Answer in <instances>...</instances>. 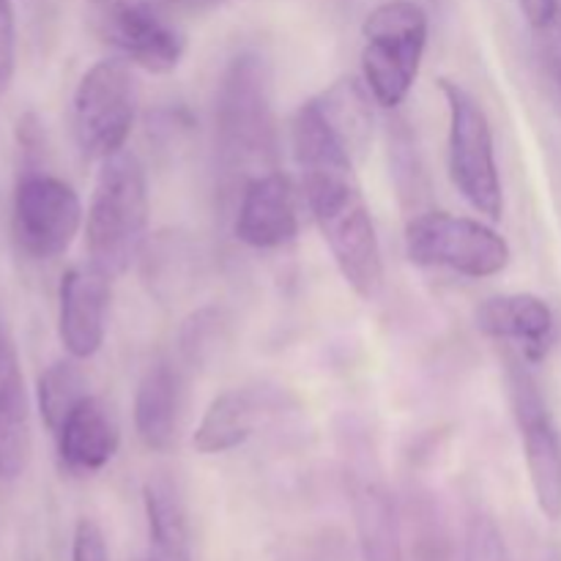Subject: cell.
<instances>
[{
	"label": "cell",
	"instance_id": "obj_1",
	"mask_svg": "<svg viewBox=\"0 0 561 561\" xmlns=\"http://www.w3.org/2000/svg\"><path fill=\"white\" fill-rule=\"evenodd\" d=\"M214 135L225 186H244L274 170L277 121H274L272 66L261 53H239L225 69L214 107Z\"/></svg>",
	"mask_w": 561,
	"mask_h": 561
},
{
	"label": "cell",
	"instance_id": "obj_2",
	"mask_svg": "<svg viewBox=\"0 0 561 561\" xmlns=\"http://www.w3.org/2000/svg\"><path fill=\"white\" fill-rule=\"evenodd\" d=\"M299 170L305 201L340 274L359 299L376 301L383 290V252L354 168L312 164Z\"/></svg>",
	"mask_w": 561,
	"mask_h": 561
},
{
	"label": "cell",
	"instance_id": "obj_3",
	"mask_svg": "<svg viewBox=\"0 0 561 561\" xmlns=\"http://www.w3.org/2000/svg\"><path fill=\"white\" fill-rule=\"evenodd\" d=\"M148 181L140 159L118 151L102 159L85 214L88 255L110 277L126 272L148 241Z\"/></svg>",
	"mask_w": 561,
	"mask_h": 561
},
{
	"label": "cell",
	"instance_id": "obj_4",
	"mask_svg": "<svg viewBox=\"0 0 561 561\" xmlns=\"http://www.w3.org/2000/svg\"><path fill=\"white\" fill-rule=\"evenodd\" d=\"M425 9L414 0H387L362 25V77L381 107H398L420 77L427 49Z\"/></svg>",
	"mask_w": 561,
	"mask_h": 561
},
{
	"label": "cell",
	"instance_id": "obj_5",
	"mask_svg": "<svg viewBox=\"0 0 561 561\" xmlns=\"http://www.w3.org/2000/svg\"><path fill=\"white\" fill-rule=\"evenodd\" d=\"M449 110L447 162L449 179L474 211L502 219L504 190L496 164L493 129L485 110L463 85L453 80L438 82Z\"/></svg>",
	"mask_w": 561,
	"mask_h": 561
},
{
	"label": "cell",
	"instance_id": "obj_6",
	"mask_svg": "<svg viewBox=\"0 0 561 561\" xmlns=\"http://www.w3.org/2000/svg\"><path fill=\"white\" fill-rule=\"evenodd\" d=\"M405 255L425 268H449L471 279L496 277L513 261L507 239L491 225L447 211H427L405 225Z\"/></svg>",
	"mask_w": 561,
	"mask_h": 561
},
{
	"label": "cell",
	"instance_id": "obj_7",
	"mask_svg": "<svg viewBox=\"0 0 561 561\" xmlns=\"http://www.w3.org/2000/svg\"><path fill=\"white\" fill-rule=\"evenodd\" d=\"M140 102V88L124 58L93 64L77 82L71 99V129L80 151L91 159H107L124 151Z\"/></svg>",
	"mask_w": 561,
	"mask_h": 561
},
{
	"label": "cell",
	"instance_id": "obj_8",
	"mask_svg": "<svg viewBox=\"0 0 561 561\" xmlns=\"http://www.w3.org/2000/svg\"><path fill=\"white\" fill-rule=\"evenodd\" d=\"M82 228V203L64 179L49 173H25L14 190L11 230L31 261H55L64 255Z\"/></svg>",
	"mask_w": 561,
	"mask_h": 561
},
{
	"label": "cell",
	"instance_id": "obj_9",
	"mask_svg": "<svg viewBox=\"0 0 561 561\" xmlns=\"http://www.w3.org/2000/svg\"><path fill=\"white\" fill-rule=\"evenodd\" d=\"M507 383L537 507L548 520H561V436L535 378L518 362L507 365Z\"/></svg>",
	"mask_w": 561,
	"mask_h": 561
},
{
	"label": "cell",
	"instance_id": "obj_10",
	"mask_svg": "<svg viewBox=\"0 0 561 561\" xmlns=\"http://www.w3.org/2000/svg\"><path fill=\"white\" fill-rule=\"evenodd\" d=\"M93 27L126 64L151 75H170L184 58V33L164 20L151 0H124L96 9Z\"/></svg>",
	"mask_w": 561,
	"mask_h": 561
},
{
	"label": "cell",
	"instance_id": "obj_11",
	"mask_svg": "<svg viewBox=\"0 0 561 561\" xmlns=\"http://www.w3.org/2000/svg\"><path fill=\"white\" fill-rule=\"evenodd\" d=\"M113 277L99 266H75L58 290V334L71 359H91L107 334Z\"/></svg>",
	"mask_w": 561,
	"mask_h": 561
},
{
	"label": "cell",
	"instance_id": "obj_12",
	"mask_svg": "<svg viewBox=\"0 0 561 561\" xmlns=\"http://www.w3.org/2000/svg\"><path fill=\"white\" fill-rule=\"evenodd\" d=\"M233 233L252 250H277L296 239L299 201L288 175L268 170L241 186Z\"/></svg>",
	"mask_w": 561,
	"mask_h": 561
},
{
	"label": "cell",
	"instance_id": "obj_13",
	"mask_svg": "<svg viewBox=\"0 0 561 561\" xmlns=\"http://www.w3.org/2000/svg\"><path fill=\"white\" fill-rule=\"evenodd\" d=\"M186 422V373L173 362H157L146 370L135 394V431L153 453L179 444Z\"/></svg>",
	"mask_w": 561,
	"mask_h": 561
},
{
	"label": "cell",
	"instance_id": "obj_14",
	"mask_svg": "<svg viewBox=\"0 0 561 561\" xmlns=\"http://www.w3.org/2000/svg\"><path fill=\"white\" fill-rule=\"evenodd\" d=\"M474 323L485 337L518 343L526 362H542L553 343V310L535 294H504L482 301Z\"/></svg>",
	"mask_w": 561,
	"mask_h": 561
},
{
	"label": "cell",
	"instance_id": "obj_15",
	"mask_svg": "<svg viewBox=\"0 0 561 561\" xmlns=\"http://www.w3.org/2000/svg\"><path fill=\"white\" fill-rule=\"evenodd\" d=\"M31 409L11 334L0 316V480H16L31 463Z\"/></svg>",
	"mask_w": 561,
	"mask_h": 561
},
{
	"label": "cell",
	"instance_id": "obj_16",
	"mask_svg": "<svg viewBox=\"0 0 561 561\" xmlns=\"http://www.w3.org/2000/svg\"><path fill=\"white\" fill-rule=\"evenodd\" d=\"M140 268L148 294L162 305H173L195 294L206 274V255L192 236L168 230L142 244Z\"/></svg>",
	"mask_w": 561,
	"mask_h": 561
},
{
	"label": "cell",
	"instance_id": "obj_17",
	"mask_svg": "<svg viewBox=\"0 0 561 561\" xmlns=\"http://www.w3.org/2000/svg\"><path fill=\"white\" fill-rule=\"evenodd\" d=\"M58 438V455L71 471L91 474L115 458L121 444V427L115 411L96 394H88L64 420Z\"/></svg>",
	"mask_w": 561,
	"mask_h": 561
},
{
	"label": "cell",
	"instance_id": "obj_18",
	"mask_svg": "<svg viewBox=\"0 0 561 561\" xmlns=\"http://www.w3.org/2000/svg\"><path fill=\"white\" fill-rule=\"evenodd\" d=\"M268 392L263 389H228L203 414L192 447L201 455H222L241 447L268 414Z\"/></svg>",
	"mask_w": 561,
	"mask_h": 561
},
{
	"label": "cell",
	"instance_id": "obj_19",
	"mask_svg": "<svg viewBox=\"0 0 561 561\" xmlns=\"http://www.w3.org/2000/svg\"><path fill=\"white\" fill-rule=\"evenodd\" d=\"M370 99L365 82L354 80V77H343V80L332 82L327 91L318 93L316 99H310L327 129L337 137L340 146L348 151L356 164L365 159L373 142Z\"/></svg>",
	"mask_w": 561,
	"mask_h": 561
},
{
	"label": "cell",
	"instance_id": "obj_20",
	"mask_svg": "<svg viewBox=\"0 0 561 561\" xmlns=\"http://www.w3.org/2000/svg\"><path fill=\"white\" fill-rule=\"evenodd\" d=\"M354 518L362 561H405L398 513L378 482H362L356 488Z\"/></svg>",
	"mask_w": 561,
	"mask_h": 561
},
{
	"label": "cell",
	"instance_id": "obj_21",
	"mask_svg": "<svg viewBox=\"0 0 561 561\" xmlns=\"http://www.w3.org/2000/svg\"><path fill=\"white\" fill-rule=\"evenodd\" d=\"M142 504L153 561H192L190 520L175 488L164 480L148 482L142 488Z\"/></svg>",
	"mask_w": 561,
	"mask_h": 561
},
{
	"label": "cell",
	"instance_id": "obj_22",
	"mask_svg": "<svg viewBox=\"0 0 561 561\" xmlns=\"http://www.w3.org/2000/svg\"><path fill=\"white\" fill-rule=\"evenodd\" d=\"M233 318L222 307L192 312L179 332V354L186 367H208L230 348Z\"/></svg>",
	"mask_w": 561,
	"mask_h": 561
},
{
	"label": "cell",
	"instance_id": "obj_23",
	"mask_svg": "<svg viewBox=\"0 0 561 561\" xmlns=\"http://www.w3.org/2000/svg\"><path fill=\"white\" fill-rule=\"evenodd\" d=\"M38 414L49 433H58L66 416L88 398L85 373L71 359L55 362L38 378Z\"/></svg>",
	"mask_w": 561,
	"mask_h": 561
},
{
	"label": "cell",
	"instance_id": "obj_24",
	"mask_svg": "<svg viewBox=\"0 0 561 561\" xmlns=\"http://www.w3.org/2000/svg\"><path fill=\"white\" fill-rule=\"evenodd\" d=\"M16 69V22L11 0H0V99L9 91Z\"/></svg>",
	"mask_w": 561,
	"mask_h": 561
},
{
	"label": "cell",
	"instance_id": "obj_25",
	"mask_svg": "<svg viewBox=\"0 0 561 561\" xmlns=\"http://www.w3.org/2000/svg\"><path fill=\"white\" fill-rule=\"evenodd\" d=\"M71 561H110L107 540L96 520H77L75 537H71Z\"/></svg>",
	"mask_w": 561,
	"mask_h": 561
},
{
	"label": "cell",
	"instance_id": "obj_26",
	"mask_svg": "<svg viewBox=\"0 0 561 561\" xmlns=\"http://www.w3.org/2000/svg\"><path fill=\"white\" fill-rule=\"evenodd\" d=\"M520 11H524L526 22H529L535 31H546L548 25H553L559 16V0H518Z\"/></svg>",
	"mask_w": 561,
	"mask_h": 561
},
{
	"label": "cell",
	"instance_id": "obj_27",
	"mask_svg": "<svg viewBox=\"0 0 561 561\" xmlns=\"http://www.w3.org/2000/svg\"><path fill=\"white\" fill-rule=\"evenodd\" d=\"M542 33H546L542 58H546L548 71H551L553 82H557V88L561 91V25L559 22H553V25H548Z\"/></svg>",
	"mask_w": 561,
	"mask_h": 561
},
{
	"label": "cell",
	"instance_id": "obj_28",
	"mask_svg": "<svg viewBox=\"0 0 561 561\" xmlns=\"http://www.w3.org/2000/svg\"><path fill=\"white\" fill-rule=\"evenodd\" d=\"M164 3L175 5V9L197 11V9H211V5H219V3H225V0H164Z\"/></svg>",
	"mask_w": 561,
	"mask_h": 561
},
{
	"label": "cell",
	"instance_id": "obj_29",
	"mask_svg": "<svg viewBox=\"0 0 561 561\" xmlns=\"http://www.w3.org/2000/svg\"><path fill=\"white\" fill-rule=\"evenodd\" d=\"M91 3V11L96 9H107V5H115V3H124V0H88Z\"/></svg>",
	"mask_w": 561,
	"mask_h": 561
},
{
	"label": "cell",
	"instance_id": "obj_30",
	"mask_svg": "<svg viewBox=\"0 0 561 561\" xmlns=\"http://www.w3.org/2000/svg\"><path fill=\"white\" fill-rule=\"evenodd\" d=\"M151 561H153V559H151Z\"/></svg>",
	"mask_w": 561,
	"mask_h": 561
}]
</instances>
